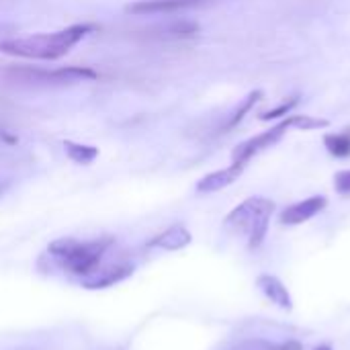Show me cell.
Segmentation results:
<instances>
[{
  "mask_svg": "<svg viewBox=\"0 0 350 350\" xmlns=\"http://www.w3.org/2000/svg\"><path fill=\"white\" fill-rule=\"evenodd\" d=\"M96 31L92 23H78L70 25L59 31L51 33H35L27 37H8L0 41V53L21 59H35V62H53L68 55L86 35Z\"/></svg>",
  "mask_w": 350,
  "mask_h": 350,
  "instance_id": "cell-1",
  "label": "cell"
},
{
  "mask_svg": "<svg viewBox=\"0 0 350 350\" xmlns=\"http://www.w3.org/2000/svg\"><path fill=\"white\" fill-rule=\"evenodd\" d=\"M113 246V238H96V240H76V238H57L49 244V256L70 275L80 279L98 271L103 256Z\"/></svg>",
  "mask_w": 350,
  "mask_h": 350,
  "instance_id": "cell-2",
  "label": "cell"
},
{
  "mask_svg": "<svg viewBox=\"0 0 350 350\" xmlns=\"http://www.w3.org/2000/svg\"><path fill=\"white\" fill-rule=\"evenodd\" d=\"M275 211V203L265 197H250L244 203H240L236 209H232L226 217V228L232 232H240L248 236V248L256 250L262 246L269 221Z\"/></svg>",
  "mask_w": 350,
  "mask_h": 350,
  "instance_id": "cell-3",
  "label": "cell"
},
{
  "mask_svg": "<svg viewBox=\"0 0 350 350\" xmlns=\"http://www.w3.org/2000/svg\"><path fill=\"white\" fill-rule=\"evenodd\" d=\"M12 80L18 82H31V84H76V82H90L98 78V72L88 68V66H64L55 70H45V68H12L8 72Z\"/></svg>",
  "mask_w": 350,
  "mask_h": 350,
  "instance_id": "cell-4",
  "label": "cell"
},
{
  "mask_svg": "<svg viewBox=\"0 0 350 350\" xmlns=\"http://www.w3.org/2000/svg\"><path fill=\"white\" fill-rule=\"evenodd\" d=\"M295 127V115H291V117H287V119H283L281 123H277L275 127H271L269 131H262L260 135H256V137H250V139H246V142H242L234 152H232V162H236V164H242V166H246L254 156H258L260 152H265V150H269V148H273L289 129H293Z\"/></svg>",
  "mask_w": 350,
  "mask_h": 350,
  "instance_id": "cell-5",
  "label": "cell"
},
{
  "mask_svg": "<svg viewBox=\"0 0 350 350\" xmlns=\"http://www.w3.org/2000/svg\"><path fill=\"white\" fill-rule=\"evenodd\" d=\"M207 0H137L125 6V12L146 16V14H174L193 6H199Z\"/></svg>",
  "mask_w": 350,
  "mask_h": 350,
  "instance_id": "cell-6",
  "label": "cell"
},
{
  "mask_svg": "<svg viewBox=\"0 0 350 350\" xmlns=\"http://www.w3.org/2000/svg\"><path fill=\"white\" fill-rule=\"evenodd\" d=\"M326 205H328V199L324 195H316V197H310L306 201L293 203V205H289L281 213V224H285V226H299L304 221H310L320 211H324Z\"/></svg>",
  "mask_w": 350,
  "mask_h": 350,
  "instance_id": "cell-7",
  "label": "cell"
},
{
  "mask_svg": "<svg viewBox=\"0 0 350 350\" xmlns=\"http://www.w3.org/2000/svg\"><path fill=\"white\" fill-rule=\"evenodd\" d=\"M133 275V267L131 265H115V267H109V269H103V271H94L92 275L80 279L82 287L84 289H107V287H113L121 281H125L127 277Z\"/></svg>",
  "mask_w": 350,
  "mask_h": 350,
  "instance_id": "cell-8",
  "label": "cell"
},
{
  "mask_svg": "<svg viewBox=\"0 0 350 350\" xmlns=\"http://www.w3.org/2000/svg\"><path fill=\"white\" fill-rule=\"evenodd\" d=\"M242 172H244V166L232 162V166H228V168H224V170H215V172L203 176V178L197 183V193H205V195H207V193H217V191H221V189L234 185V183L242 176Z\"/></svg>",
  "mask_w": 350,
  "mask_h": 350,
  "instance_id": "cell-9",
  "label": "cell"
},
{
  "mask_svg": "<svg viewBox=\"0 0 350 350\" xmlns=\"http://www.w3.org/2000/svg\"><path fill=\"white\" fill-rule=\"evenodd\" d=\"M193 242V236L191 232L176 224V226H170L168 230H164L162 234H158L156 238H152L148 242V248H158V250H166V252H176V250H183L187 248L189 244Z\"/></svg>",
  "mask_w": 350,
  "mask_h": 350,
  "instance_id": "cell-10",
  "label": "cell"
},
{
  "mask_svg": "<svg viewBox=\"0 0 350 350\" xmlns=\"http://www.w3.org/2000/svg\"><path fill=\"white\" fill-rule=\"evenodd\" d=\"M256 285L271 304H275L277 308L287 310V312L293 310V297H291L289 289L283 285L281 279H277L275 275H260L256 279Z\"/></svg>",
  "mask_w": 350,
  "mask_h": 350,
  "instance_id": "cell-11",
  "label": "cell"
},
{
  "mask_svg": "<svg viewBox=\"0 0 350 350\" xmlns=\"http://www.w3.org/2000/svg\"><path fill=\"white\" fill-rule=\"evenodd\" d=\"M228 350H304V347L297 340L273 342V340H265V338H246V340L236 342Z\"/></svg>",
  "mask_w": 350,
  "mask_h": 350,
  "instance_id": "cell-12",
  "label": "cell"
},
{
  "mask_svg": "<svg viewBox=\"0 0 350 350\" xmlns=\"http://www.w3.org/2000/svg\"><path fill=\"white\" fill-rule=\"evenodd\" d=\"M66 156L76 162V164H92L98 158V148L86 146V144H76V142H64Z\"/></svg>",
  "mask_w": 350,
  "mask_h": 350,
  "instance_id": "cell-13",
  "label": "cell"
},
{
  "mask_svg": "<svg viewBox=\"0 0 350 350\" xmlns=\"http://www.w3.org/2000/svg\"><path fill=\"white\" fill-rule=\"evenodd\" d=\"M324 146L334 158H349L350 156V127L340 133L324 135Z\"/></svg>",
  "mask_w": 350,
  "mask_h": 350,
  "instance_id": "cell-14",
  "label": "cell"
},
{
  "mask_svg": "<svg viewBox=\"0 0 350 350\" xmlns=\"http://www.w3.org/2000/svg\"><path fill=\"white\" fill-rule=\"evenodd\" d=\"M260 98H262V90H254V92H250V94L242 100V105H240V107L230 115V119L226 121V125L221 127V131H230V129H234V127H236V125H238V123H240V121L250 113V111H252V107H254Z\"/></svg>",
  "mask_w": 350,
  "mask_h": 350,
  "instance_id": "cell-15",
  "label": "cell"
},
{
  "mask_svg": "<svg viewBox=\"0 0 350 350\" xmlns=\"http://www.w3.org/2000/svg\"><path fill=\"white\" fill-rule=\"evenodd\" d=\"M297 103H299V96H291L289 100L281 103L279 107H275V109H271V111H265V113H260V115H258V119H260V121H271V119L285 117V115H289V113H291V111L297 107Z\"/></svg>",
  "mask_w": 350,
  "mask_h": 350,
  "instance_id": "cell-16",
  "label": "cell"
},
{
  "mask_svg": "<svg viewBox=\"0 0 350 350\" xmlns=\"http://www.w3.org/2000/svg\"><path fill=\"white\" fill-rule=\"evenodd\" d=\"M334 189H336V193H340V195L349 197L350 195V170H340V172H336V176H334Z\"/></svg>",
  "mask_w": 350,
  "mask_h": 350,
  "instance_id": "cell-17",
  "label": "cell"
},
{
  "mask_svg": "<svg viewBox=\"0 0 350 350\" xmlns=\"http://www.w3.org/2000/svg\"><path fill=\"white\" fill-rule=\"evenodd\" d=\"M314 350H332V349H330L328 345H322V347H316V349H314Z\"/></svg>",
  "mask_w": 350,
  "mask_h": 350,
  "instance_id": "cell-18",
  "label": "cell"
},
{
  "mask_svg": "<svg viewBox=\"0 0 350 350\" xmlns=\"http://www.w3.org/2000/svg\"><path fill=\"white\" fill-rule=\"evenodd\" d=\"M4 193V185H0V195Z\"/></svg>",
  "mask_w": 350,
  "mask_h": 350,
  "instance_id": "cell-19",
  "label": "cell"
}]
</instances>
